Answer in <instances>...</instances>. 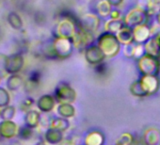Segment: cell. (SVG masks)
Masks as SVG:
<instances>
[{"instance_id": "44dd1931", "label": "cell", "mask_w": 160, "mask_h": 145, "mask_svg": "<svg viewBox=\"0 0 160 145\" xmlns=\"http://www.w3.org/2000/svg\"><path fill=\"white\" fill-rule=\"evenodd\" d=\"M33 103H34V100H33L32 98L28 97V98H27V99L23 102V106H25L27 108H29L33 105Z\"/></svg>"}, {"instance_id": "ffe728a7", "label": "cell", "mask_w": 160, "mask_h": 145, "mask_svg": "<svg viewBox=\"0 0 160 145\" xmlns=\"http://www.w3.org/2000/svg\"><path fill=\"white\" fill-rule=\"evenodd\" d=\"M10 103V96L7 91L0 88V107H7Z\"/></svg>"}, {"instance_id": "ac0fdd59", "label": "cell", "mask_w": 160, "mask_h": 145, "mask_svg": "<svg viewBox=\"0 0 160 145\" xmlns=\"http://www.w3.org/2000/svg\"><path fill=\"white\" fill-rule=\"evenodd\" d=\"M15 114V108L14 107H5V108L1 111V114H0V116H1V118L4 120V121H11L13 116Z\"/></svg>"}, {"instance_id": "2e32d148", "label": "cell", "mask_w": 160, "mask_h": 145, "mask_svg": "<svg viewBox=\"0 0 160 145\" xmlns=\"http://www.w3.org/2000/svg\"><path fill=\"white\" fill-rule=\"evenodd\" d=\"M134 143H135L134 136L128 132L121 134L115 141V145H134Z\"/></svg>"}, {"instance_id": "cb8c5ba5", "label": "cell", "mask_w": 160, "mask_h": 145, "mask_svg": "<svg viewBox=\"0 0 160 145\" xmlns=\"http://www.w3.org/2000/svg\"><path fill=\"white\" fill-rule=\"evenodd\" d=\"M1 137H2V136H1V134H0V138H1Z\"/></svg>"}, {"instance_id": "3957f363", "label": "cell", "mask_w": 160, "mask_h": 145, "mask_svg": "<svg viewBox=\"0 0 160 145\" xmlns=\"http://www.w3.org/2000/svg\"><path fill=\"white\" fill-rule=\"evenodd\" d=\"M98 46L101 48L106 58H112L116 56L120 50L119 42L112 35L102 36L98 41Z\"/></svg>"}, {"instance_id": "8fae6325", "label": "cell", "mask_w": 160, "mask_h": 145, "mask_svg": "<svg viewBox=\"0 0 160 145\" xmlns=\"http://www.w3.org/2000/svg\"><path fill=\"white\" fill-rule=\"evenodd\" d=\"M19 128L17 127L16 123L12 121H4L0 123V134L3 138H12L16 134H18Z\"/></svg>"}, {"instance_id": "7402d4cb", "label": "cell", "mask_w": 160, "mask_h": 145, "mask_svg": "<svg viewBox=\"0 0 160 145\" xmlns=\"http://www.w3.org/2000/svg\"><path fill=\"white\" fill-rule=\"evenodd\" d=\"M58 145H75V142L72 139H71V138H67V139H63Z\"/></svg>"}, {"instance_id": "9a60e30c", "label": "cell", "mask_w": 160, "mask_h": 145, "mask_svg": "<svg viewBox=\"0 0 160 145\" xmlns=\"http://www.w3.org/2000/svg\"><path fill=\"white\" fill-rule=\"evenodd\" d=\"M50 127L57 129L58 131L64 132L69 129L70 127V122L66 118L58 117V118H54L51 122H50Z\"/></svg>"}, {"instance_id": "603a6c76", "label": "cell", "mask_w": 160, "mask_h": 145, "mask_svg": "<svg viewBox=\"0 0 160 145\" xmlns=\"http://www.w3.org/2000/svg\"><path fill=\"white\" fill-rule=\"evenodd\" d=\"M157 42H159V44H160V38L158 39V41H157Z\"/></svg>"}, {"instance_id": "6da1fadb", "label": "cell", "mask_w": 160, "mask_h": 145, "mask_svg": "<svg viewBox=\"0 0 160 145\" xmlns=\"http://www.w3.org/2000/svg\"><path fill=\"white\" fill-rule=\"evenodd\" d=\"M138 67L142 76H157L160 62L158 58L145 54L138 59Z\"/></svg>"}, {"instance_id": "ba28073f", "label": "cell", "mask_w": 160, "mask_h": 145, "mask_svg": "<svg viewBox=\"0 0 160 145\" xmlns=\"http://www.w3.org/2000/svg\"><path fill=\"white\" fill-rule=\"evenodd\" d=\"M24 59L22 56L20 55H13L11 56L10 58H6L5 62V69L7 72H9L10 74H16L17 72H19L23 66Z\"/></svg>"}, {"instance_id": "4fadbf2b", "label": "cell", "mask_w": 160, "mask_h": 145, "mask_svg": "<svg viewBox=\"0 0 160 145\" xmlns=\"http://www.w3.org/2000/svg\"><path fill=\"white\" fill-rule=\"evenodd\" d=\"M41 122V114L36 110H28L25 117V123L30 128H36Z\"/></svg>"}, {"instance_id": "277c9868", "label": "cell", "mask_w": 160, "mask_h": 145, "mask_svg": "<svg viewBox=\"0 0 160 145\" xmlns=\"http://www.w3.org/2000/svg\"><path fill=\"white\" fill-rule=\"evenodd\" d=\"M138 81L145 96L152 95L159 90L160 81L157 76H142Z\"/></svg>"}, {"instance_id": "30bf717a", "label": "cell", "mask_w": 160, "mask_h": 145, "mask_svg": "<svg viewBox=\"0 0 160 145\" xmlns=\"http://www.w3.org/2000/svg\"><path fill=\"white\" fill-rule=\"evenodd\" d=\"M56 102L57 101H56L54 96L49 95V94H45V95H42V97L39 98V100L37 101V107L42 112L48 113L54 109Z\"/></svg>"}, {"instance_id": "52a82bcc", "label": "cell", "mask_w": 160, "mask_h": 145, "mask_svg": "<svg viewBox=\"0 0 160 145\" xmlns=\"http://www.w3.org/2000/svg\"><path fill=\"white\" fill-rule=\"evenodd\" d=\"M106 137L100 130H91L84 138V145H104Z\"/></svg>"}, {"instance_id": "5bb4252c", "label": "cell", "mask_w": 160, "mask_h": 145, "mask_svg": "<svg viewBox=\"0 0 160 145\" xmlns=\"http://www.w3.org/2000/svg\"><path fill=\"white\" fill-rule=\"evenodd\" d=\"M58 113L62 118L70 119L75 115V108L69 103L59 104L58 106Z\"/></svg>"}, {"instance_id": "5b68a950", "label": "cell", "mask_w": 160, "mask_h": 145, "mask_svg": "<svg viewBox=\"0 0 160 145\" xmlns=\"http://www.w3.org/2000/svg\"><path fill=\"white\" fill-rule=\"evenodd\" d=\"M145 145H160V129L154 126L147 127L142 137Z\"/></svg>"}, {"instance_id": "7a4b0ae2", "label": "cell", "mask_w": 160, "mask_h": 145, "mask_svg": "<svg viewBox=\"0 0 160 145\" xmlns=\"http://www.w3.org/2000/svg\"><path fill=\"white\" fill-rule=\"evenodd\" d=\"M54 97L56 101L59 104H72L76 99V92L69 84L62 82L57 87Z\"/></svg>"}, {"instance_id": "8992f818", "label": "cell", "mask_w": 160, "mask_h": 145, "mask_svg": "<svg viewBox=\"0 0 160 145\" xmlns=\"http://www.w3.org/2000/svg\"><path fill=\"white\" fill-rule=\"evenodd\" d=\"M85 57L87 61L93 65L101 63L106 58L105 54L99 46H90L89 48H87L85 52Z\"/></svg>"}, {"instance_id": "e0dca14e", "label": "cell", "mask_w": 160, "mask_h": 145, "mask_svg": "<svg viewBox=\"0 0 160 145\" xmlns=\"http://www.w3.org/2000/svg\"><path fill=\"white\" fill-rule=\"evenodd\" d=\"M18 138H21V139H29L32 138L33 136V131H32V128L25 125L23 127H20L19 128V131H18V134H17Z\"/></svg>"}, {"instance_id": "d4e9b609", "label": "cell", "mask_w": 160, "mask_h": 145, "mask_svg": "<svg viewBox=\"0 0 160 145\" xmlns=\"http://www.w3.org/2000/svg\"><path fill=\"white\" fill-rule=\"evenodd\" d=\"M42 145H45V144H42Z\"/></svg>"}, {"instance_id": "484cf974", "label": "cell", "mask_w": 160, "mask_h": 145, "mask_svg": "<svg viewBox=\"0 0 160 145\" xmlns=\"http://www.w3.org/2000/svg\"><path fill=\"white\" fill-rule=\"evenodd\" d=\"M0 114H1V112H0Z\"/></svg>"}, {"instance_id": "d6986e66", "label": "cell", "mask_w": 160, "mask_h": 145, "mask_svg": "<svg viewBox=\"0 0 160 145\" xmlns=\"http://www.w3.org/2000/svg\"><path fill=\"white\" fill-rule=\"evenodd\" d=\"M22 84V78L18 76H12V78H9L8 81V87L10 90L12 91H15L17 90Z\"/></svg>"}, {"instance_id": "9c48e42d", "label": "cell", "mask_w": 160, "mask_h": 145, "mask_svg": "<svg viewBox=\"0 0 160 145\" xmlns=\"http://www.w3.org/2000/svg\"><path fill=\"white\" fill-rule=\"evenodd\" d=\"M53 47H54L56 56L59 58L69 57L72 50L71 42H68L67 40H59L53 45Z\"/></svg>"}, {"instance_id": "7c38bea8", "label": "cell", "mask_w": 160, "mask_h": 145, "mask_svg": "<svg viewBox=\"0 0 160 145\" xmlns=\"http://www.w3.org/2000/svg\"><path fill=\"white\" fill-rule=\"evenodd\" d=\"M45 141L52 145H58L63 140V132L54 129L52 127L48 128L44 134Z\"/></svg>"}]
</instances>
